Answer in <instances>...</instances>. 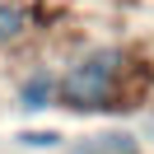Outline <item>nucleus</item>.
<instances>
[{
    "mask_svg": "<svg viewBox=\"0 0 154 154\" xmlns=\"http://www.w3.org/2000/svg\"><path fill=\"white\" fill-rule=\"evenodd\" d=\"M126 56L117 47H103V51H89L79 66L66 70V79H61V103L75 107V112H98V107L112 103V84L117 75H122Z\"/></svg>",
    "mask_w": 154,
    "mask_h": 154,
    "instance_id": "nucleus-1",
    "label": "nucleus"
},
{
    "mask_svg": "<svg viewBox=\"0 0 154 154\" xmlns=\"http://www.w3.org/2000/svg\"><path fill=\"white\" fill-rule=\"evenodd\" d=\"M51 94H56L51 75H33L28 84H23V107H28V112H38V107H47V103H51Z\"/></svg>",
    "mask_w": 154,
    "mask_h": 154,
    "instance_id": "nucleus-2",
    "label": "nucleus"
},
{
    "mask_svg": "<svg viewBox=\"0 0 154 154\" xmlns=\"http://www.w3.org/2000/svg\"><path fill=\"white\" fill-rule=\"evenodd\" d=\"M75 154H135V140L131 135H98L94 145H79Z\"/></svg>",
    "mask_w": 154,
    "mask_h": 154,
    "instance_id": "nucleus-3",
    "label": "nucleus"
},
{
    "mask_svg": "<svg viewBox=\"0 0 154 154\" xmlns=\"http://www.w3.org/2000/svg\"><path fill=\"white\" fill-rule=\"evenodd\" d=\"M19 28H23V5H10V0H0V42H10Z\"/></svg>",
    "mask_w": 154,
    "mask_h": 154,
    "instance_id": "nucleus-4",
    "label": "nucleus"
},
{
    "mask_svg": "<svg viewBox=\"0 0 154 154\" xmlns=\"http://www.w3.org/2000/svg\"><path fill=\"white\" fill-rule=\"evenodd\" d=\"M23 145H33V149H47V145H61V135H56V131H33V135H23Z\"/></svg>",
    "mask_w": 154,
    "mask_h": 154,
    "instance_id": "nucleus-5",
    "label": "nucleus"
}]
</instances>
